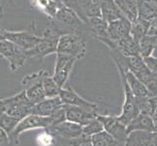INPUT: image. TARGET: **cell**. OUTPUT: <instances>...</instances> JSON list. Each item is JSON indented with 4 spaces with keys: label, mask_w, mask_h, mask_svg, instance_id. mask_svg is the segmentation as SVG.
Segmentation results:
<instances>
[{
    "label": "cell",
    "mask_w": 157,
    "mask_h": 146,
    "mask_svg": "<svg viewBox=\"0 0 157 146\" xmlns=\"http://www.w3.org/2000/svg\"><path fill=\"white\" fill-rule=\"evenodd\" d=\"M116 67L118 69L119 76H120V80L122 83V88H123V93H124V102L122 105V110L121 113L118 116V120L122 122L124 125H128L133 119L140 114V109L138 105V99L136 95L133 94V92L130 88V86L126 80L125 76V70H124L120 66L116 64Z\"/></svg>",
    "instance_id": "obj_1"
},
{
    "label": "cell",
    "mask_w": 157,
    "mask_h": 146,
    "mask_svg": "<svg viewBox=\"0 0 157 146\" xmlns=\"http://www.w3.org/2000/svg\"><path fill=\"white\" fill-rule=\"evenodd\" d=\"M87 39L78 33H66L59 36L57 53L68 55L80 59L86 55Z\"/></svg>",
    "instance_id": "obj_2"
},
{
    "label": "cell",
    "mask_w": 157,
    "mask_h": 146,
    "mask_svg": "<svg viewBox=\"0 0 157 146\" xmlns=\"http://www.w3.org/2000/svg\"><path fill=\"white\" fill-rule=\"evenodd\" d=\"M59 36L61 35L58 34L50 26L46 28L37 45L32 50L26 52L28 58L42 59L52 54H57Z\"/></svg>",
    "instance_id": "obj_3"
},
{
    "label": "cell",
    "mask_w": 157,
    "mask_h": 146,
    "mask_svg": "<svg viewBox=\"0 0 157 146\" xmlns=\"http://www.w3.org/2000/svg\"><path fill=\"white\" fill-rule=\"evenodd\" d=\"M0 57L9 62V68L12 72L18 71L28 59L26 52L8 39L0 40Z\"/></svg>",
    "instance_id": "obj_4"
},
{
    "label": "cell",
    "mask_w": 157,
    "mask_h": 146,
    "mask_svg": "<svg viewBox=\"0 0 157 146\" xmlns=\"http://www.w3.org/2000/svg\"><path fill=\"white\" fill-rule=\"evenodd\" d=\"M52 126V119L50 117H43L35 114H29L21 120L14 131L9 136L12 144L20 143V137L24 133L35 129H47Z\"/></svg>",
    "instance_id": "obj_5"
},
{
    "label": "cell",
    "mask_w": 157,
    "mask_h": 146,
    "mask_svg": "<svg viewBox=\"0 0 157 146\" xmlns=\"http://www.w3.org/2000/svg\"><path fill=\"white\" fill-rule=\"evenodd\" d=\"M45 74L46 71L42 69L35 73L26 75L21 80L25 93L33 104L46 99L44 88H43V78Z\"/></svg>",
    "instance_id": "obj_6"
},
{
    "label": "cell",
    "mask_w": 157,
    "mask_h": 146,
    "mask_svg": "<svg viewBox=\"0 0 157 146\" xmlns=\"http://www.w3.org/2000/svg\"><path fill=\"white\" fill-rule=\"evenodd\" d=\"M35 24L32 21L28 28L20 31H10L5 30V39H8L15 43L16 45L21 47L25 52L32 50L41 39V36H38L35 32Z\"/></svg>",
    "instance_id": "obj_7"
},
{
    "label": "cell",
    "mask_w": 157,
    "mask_h": 146,
    "mask_svg": "<svg viewBox=\"0 0 157 146\" xmlns=\"http://www.w3.org/2000/svg\"><path fill=\"white\" fill-rule=\"evenodd\" d=\"M97 118L101 122L104 129L107 133H109L113 138H115L120 146H125L129 137L126 125L119 121L116 116L101 115L98 113Z\"/></svg>",
    "instance_id": "obj_8"
},
{
    "label": "cell",
    "mask_w": 157,
    "mask_h": 146,
    "mask_svg": "<svg viewBox=\"0 0 157 146\" xmlns=\"http://www.w3.org/2000/svg\"><path fill=\"white\" fill-rule=\"evenodd\" d=\"M55 70L53 73V78L59 85V88H63L66 86L67 80L72 72L74 64L78 59L72 56L63 55V54L57 53Z\"/></svg>",
    "instance_id": "obj_9"
},
{
    "label": "cell",
    "mask_w": 157,
    "mask_h": 146,
    "mask_svg": "<svg viewBox=\"0 0 157 146\" xmlns=\"http://www.w3.org/2000/svg\"><path fill=\"white\" fill-rule=\"evenodd\" d=\"M59 99H61L63 104H68V105H74L79 106L87 109L89 111L98 113V105L94 102H91L87 99H83L82 96L79 95L71 87L69 86H64L61 89L59 92Z\"/></svg>",
    "instance_id": "obj_10"
},
{
    "label": "cell",
    "mask_w": 157,
    "mask_h": 146,
    "mask_svg": "<svg viewBox=\"0 0 157 146\" xmlns=\"http://www.w3.org/2000/svg\"><path fill=\"white\" fill-rule=\"evenodd\" d=\"M46 129L53 133L54 136L61 137L63 140H70L83 134L82 126L67 120L59 123L57 125L50 126Z\"/></svg>",
    "instance_id": "obj_11"
},
{
    "label": "cell",
    "mask_w": 157,
    "mask_h": 146,
    "mask_svg": "<svg viewBox=\"0 0 157 146\" xmlns=\"http://www.w3.org/2000/svg\"><path fill=\"white\" fill-rule=\"evenodd\" d=\"M131 25L132 23L126 17L108 23L107 33L110 40L114 43L115 46L119 40H121L125 36L131 33Z\"/></svg>",
    "instance_id": "obj_12"
},
{
    "label": "cell",
    "mask_w": 157,
    "mask_h": 146,
    "mask_svg": "<svg viewBox=\"0 0 157 146\" xmlns=\"http://www.w3.org/2000/svg\"><path fill=\"white\" fill-rule=\"evenodd\" d=\"M64 110H66V118L67 121L79 124L81 126H85L91 120L97 117L98 113L89 111L87 109L79 106L63 104Z\"/></svg>",
    "instance_id": "obj_13"
},
{
    "label": "cell",
    "mask_w": 157,
    "mask_h": 146,
    "mask_svg": "<svg viewBox=\"0 0 157 146\" xmlns=\"http://www.w3.org/2000/svg\"><path fill=\"white\" fill-rule=\"evenodd\" d=\"M63 105V102L59 96L46 97L37 103L33 104L31 108V114L39 115L43 117H50L59 107Z\"/></svg>",
    "instance_id": "obj_14"
},
{
    "label": "cell",
    "mask_w": 157,
    "mask_h": 146,
    "mask_svg": "<svg viewBox=\"0 0 157 146\" xmlns=\"http://www.w3.org/2000/svg\"><path fill=\"white\" fill-rule=\"evenodd\" d=\"M128 133L132 132H156L157 129L152 120V117L140 113L127 125Z\"/></svg>",
    "instance_id": "obj_15"
},
{
    "label": "cell",
    "mask_w": 157,
    "mask_h": 146,
    "mask_svg": "<svg viewBox=\"0 0 157 146\" xmlns=\"http://www.w3.org/2000/svg\"><path fill=\"white\" fill-rule=\"evenodd\" d=\"M79 6V17L85 23L88 19L101 17V0H77Z\"/></svg>",
    "instance_id": "obj_16"
},
{
    "label": "cell",
    "mask_w": 157,
    "mask_h": 146,
    "mask_svg": "<svg viewBox=\"0 0 157 146\" xmlns=\"http://www.w3.org/2000/svg\"><path fill=\"white\" fill-rule=\"evenodd\" d=\"M114 50V49H113ZM120 54L125 57H134L140 55V42L130 33L116 43V48Z\"/></svg>",
    "instance_id": "obj_17"
},
{
    "label": "cell",
    "mask_w": 157,
    "mask_h": 146,
    "mask_svg": "<svg viewBox=\"0 0 157 146\" xmlns=\"http://www.w3.org/2000/svg\"><path fill=\"white\" fill-rule=\"evenodd\" d=\"M101 18L106 23H110V21L125 17L115 4L114 0H101Z\"/></svg>",
    "instance_id": "obj_18"
},
{
    "label": "cell",
    "mask_w": 157,
    "mask_h": 146,
    "mask_svg": "<svg viewBox=\"0 0 157 146\" xmlns=\"http://www.w3.org/2000/svg\"><path fill=\"white\" fill-rule=\"evenodd\" d=\"M155 132H132L129 133L126 145L129 146H153Z\"/></svg>",
    "instance_id": "obj_19"
},
{
    "label": "cell",
    "mask_w": 157,
    "mask_h": 146,
    "mask_svg": "<svg viewBox=\"0 0 157 146\" xmlns=\"http://www.w3.org/2000/svg\"><path fill=\"white\" fill-rule=\"evenodd\" d=\"M139 17L152 21L157 18V0H138Z\"/></svg>",
    "instance_id": "obj_20"
},
{
    "label": "cell",
    "mask_w": 157,
    "mask_h": 146,
    "mask_svg": "<svg viewBox=\"0 0 157 146\" xmlns=\"http://www.w3.org/2000/svg\"><path fill=\"white\" fill-rule=\"evenodd\" d=\"M125 76H126V80L130 86V88H131L133 94L136 95V97H144V96L149 95L147 86H145L134 73L129 71V70H125Z\"/></svg>",
    "instance_id": "obj_21"
},
{
    "label": "cell",
    "mask_w": 157,
    "mask_h": 146,
    "mask_svg": "<svg viewBox=\"0 0 157 146\" xmlns=\"http://www.w3.org/2000/svg\"><path fill=\"white\" fill-rule=\"evenodd\" d=\"M114 2L131 23L138 19V0H114Z\"/></svg>",
    "instance_id": "obj_22"
},
{
    "label": "cell",
    "mask_w": 157,
    "mask_h": 146,
    "mask_svg": "<svg viewBox=\"0 0 157 146\" xmlns=\"http://www.w3.org/2000/svg\"><path fill=\"white\" fill-rule=\"evenodd\" d=\"M150 21L138 17L136 21H134L131 25V34L136 38L139 42L147 35V30L149 28Z\"/></svg>",
    "instance_id": "obj_23"
},
{
    "label": "cell",
    "mask_w": 157,
    "mask_h": 146,
    "mask_svg": "<svg viewBox=\"0 0 157 146\" xmlns=\"http://www.w3.org/2000/svg\"><path fill=\"white\" fill-rule=\"evenodd\" d=\"M157 45V39L145 35L140 40V55L143 58L152 56Z\"/></svg>",
    "instance_id": "obj_24"
},
{
    "label": "cell",
    "mask_w": 157,
    "mask_h": 146,
    "mask_svg": "<svg viewBox=\"0 0 157 146\" xmlns=\"http://www.w3.org/2000/svg\"><path fill=\"white\" fill-rule=\"evenodd\" d=\"M43 88H44L46 97L59 96V92H61V89H62L59 87V85L56 83V81L54 80L52 75H49L47 72L44 75V78H43Z\"/></svg>",
    "instance_id": "obj_25"
},
{
    "label": "cell",
    "mask_w": 157,
    "mask_h": 146,
    "mask_svg": "<svg viewBox=\"0 0 157 146\" xmlns=\"http://www.w3.org/2000/svg\"><path fill=\"white\" fill-rule=\"evenodd\" d=\"M92 142H93V146H120L117 140L105 131L94 134L92 137Z\"/></svg>",
    "instance_id": "obj_26"
},
{
    "label": "cell",
    "mask_w": 157,
    "mask_h": 146,
    "mask_svg": "<svg viewBox=\"0 0 157 146\" xmlns=\"http://www.w3.org/2000/svg\"><path fill=\"white\" fill-rule=\"evenodd\" d=\"M19 122L20 120H18L17 118L10 116L7 113L0 114V128H2L8 133V136H10L11 133L14 131L15 128L19 124Z\"/></svg>",
    "instance_id": "obj_27"
},
{
    "label": "cell",
    "mask_w": 157,
    "mask_h": 146,
    "mask_svg": "<svg viewBox=\"0 0 157 146\" xmlns=\"http://www.w3.org/2000/svg\"><path fill=\"white\" fill-rule=\"evenodd\" d=\"M82 128H83V134L88 137H93L94 134H97L102 131H105L101 122L97 117L94 118L93 120H91L88 124H86Z\"/></svg>",
    "instance_id": "obj_28"
},
{
    "label": "cell",
    "mask_w": 157,
    "mask_h": 146,
    "mask_svg": "<svg viewBox=\"0 0 157 146\" xmlns=\"http://www.w3.org/2000/svg\"><path fill=\"white\" fill-rule=\"evenodd\" d=\"M67 146H93V142H92V137L85 136L82 134L76 138L67 140Z\"/></svg>",
    "instance_id": "obj_29"
},
{
    "label": "cell",
    "mask_w": 157,
    "mask_h": 146,
    "mask_svg": "<svg viewBox=\"0 0 157 146\" xmlns=\"http://www.w3.org/2000/svg\"><path fill=\"white\" fill-rule=\"evenodd\" d=\"M36 143L38 146H50V145H52L54 143V134L46 129L45 132H43L42 133L38 134V137H37V138H36Z\"/></svg>",
    "instance_id": "obj_30"
},
{
    "label": "cell",
    "mask_w": 157,
    "mask_h": 146,
    "mask_svg": "<svg viewBox=\"0 0 157 146\" xmlns=\"http://www.w3.org/2000/svg\"><path fill=\"white\" fill-rule=\"evenodd\" d=\"M144 61L145 62V64L147 66V67L151 70L152 72H157V58L154 57L153 55L144 58Z\"/></svg>",
    "instance_id": "obj_31"
},
{
    "label": "cell",
    "mask_w": 157,
    "mask_h": 146,
    "mask_svg": "<svg viewBox=\"0 0 157 146\" xmlns=\"http://www.w3.org/2000/svg\"><path fill=\"white\" fill-rule=\"evenodd\" d=\"M147 35L157 39V18L153 19L152 21H150L149 28L147 30Z\"/></svg>",
    "instance_id": "obj_32"
},
{
    "label": "cell",
    "mask_w": 157,
    "mask_h": 146,
    "mask_svg": "<svg viewBox=\"0 0 157 146\" xmlns=\"http://www.w3.org/2000/svg\"><path fill=\"white\" fill-rule=\"evenodd\" d=\"M152 120H153V122H154V124H155V127H156V129H157V106H156V108H155V110H154V112H153V114H152Z\"/></svg>",
    "instance_id": "obj_33"
},
{
    "label": "cell",
    "mask_w": 157,
    "mask_h": 146,
    "mask_svg": "<svg viewBox=\"0 0 157 146\" xmlns=\"http://www.w3.org/2000/svg\"><path fill=\"white\" fill-rule=\"evenodd\" d=\"M5 30L6 29L2 28L1 26H0V40L5 39Z\"/></svg>",
    "instance_id": "obj_34"
},
{
    "label": "cell",
    "mask_w": 157,
    "mask_h": 146,
    "mask_svg": "<svg viewBox=\"0 0 157 146\" xmlns=\"http://www.w3.org/2000/svg\"><path fill=\"white\" fill-rule=\"evenodd\" d=\"M153 146H157V131L154 133V139H153Z\"/></svg>",
    "instance_id": "obj_35"
},
{
    "label": "cell",
    "mask_w": 157,
    "mask_h": 146,
    "mask_svg": "<svg viewBox=\"0 0 157 146\" xmlns=\"http://www.w3.org/2000/svg\"><path fill=\"white\" fill-rule=\"evenodd\" d=\"M2 17V9H1V0H0V18Z\"/></svg>",
    "instance_id": "obj_36"
},
{
    "label": "cell",
    "mask_w": 157,
    "mask_h": 146,
    "mask_svg": "<svg viewBox=\"0 0 157 146\" xmlns=\"http://www.w3.org/2000/svg\"><path fill=\"white\" fill-rule=\"evenodd\" d=\"M125 146H129V145H126V144H125Z\"/></svg>",
    "instance_id": "obj_37"
}]
</instances>
